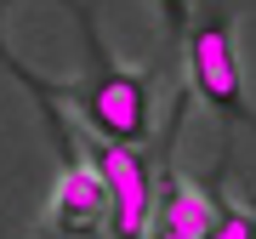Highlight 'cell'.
<instances>
[{
	"label": "cell",
	"instance_id": "6da1fadb",
	"mask_svg": "<svg viewBox=\"0 0 256 239\" xmlns=\"http://www.w3.org/2000/svg\"><path fill=\"white\" fill-rule=\"evenodd\" d=\"M80 23H86V46H92V68H86V80L63 86L57 97H68L97 137L137 148L148 131H154V97L148 92H154L160 63H148V68H114L108 57H102V40H97V28H92L86 12H80Z\"/></svg>",
	"mask_w": 256,
	"mask_h": 239
},
{
	"label": "cell",
	"instance_id": "7a4b0ae2",
	"mask_svg": "<svg viewBox=\"0 0 256 239\" xmlns=\"http://www.w3.org/2000/svg\"><path fill=\"white\" fill-rule=\"evenodd\" d=\"M182 63H188V92L216 108L228 126H250L256 131V108L245 92V68H239V46H234V23L216 0H205L194 12L188 34H182Z\"/></svg>",
	"mask_w": 256,
	"mask_h": 239
},
{
	"label": "cell",
	"instance_id": "3957f363",
	"mask_svg": "<svg viewBox=\"0 0 256 239\" xmlns=\"http://www.w3.org/2000/svg\"><path fill=\"white\" fill-rule=\"evenodd\" d=\"M92 166L102 171V182H108L114 239H142V234H148V216H154V176H148L142 154H137L131 142L97 137V142H92Z\"/></svg>",
	"mask_w": 256,
	"mask_h": 239
},
{
	"label": "cell",
	"instance_id": "277c9868",
	"mask_svg": "<svg viewBox=\"0 0 256 239\" xmlns=\"http://www.w3.org/2000/svg\"><path fill=\"white\" fill-rule=\"evenodd\" d=\"M108 216V182L92 160H68L63 176H57V194H52V228L63 239H86L97 222Z\"/></svg>",
	"mask_w": 256,
	"mask_h": 239
},
{
	"label": "cell",
	"instance_id": "5b68a950",
	"mask_svg": "<svg viewBox=\"0 0 256 239\" xmlns=\"http://www.w3.org/2000/svg\"><path fill=\"white\" fill-rule=\"evenodd\" d=\"M210 216H216V200L205 188L182 182L176 171L160 176V211H154V228L176 234V239H205L210 234Z\"/></svg>",
	"mask_w": 256,
	"mask_h": 239
},
{
	"label": "cell",
	"instance_id": "8992f818",
	"mask_svg": "<svg viewBox=\"0 0 256 239\" xmlns=\"http://www.w3.org/2000/svg\"><path fill=\"white\" fill-rule=\"evenodd\" d=\"M210 200H216V194H210ZM205 239H256V211L216 200V216H210V234Z\"/></svg>",
	"mask_w": 256,
	"mask_h": 239
},
{
	"label": "cell",
	"instance_id": "52a82bcc",
	"mask_svg": "<svg viewBox=\"0 0 256 239\" xmlns=\"http://www.w3.org/2000/svg\"><path fill=\"white\" fill-rule=\"evenodd\" d=\"M154 6H160V18H165V34L182 40L188 23H194V6H188V0H154Z\"/></svg>",
	"mask_w": 256,
	"mask_h": 239
},
{
	"label": "cell",
	"instance_id": "ba28073f",
	"mask_svg": "<svg viewBox=\"0 0 256 239\" xmlns=\"http://www.w3.org/2000/svg\"><path fill=\"white\" fill-rule=\"evenodd\" d=\"M148 239H176V234H165V228H154V234H148Z\"/></svg>",
	"mask_w": 256,
	"mask_h": 239
},
{
	"label": "cell",
	"instance_id": "9c48e42d",
	"mask_svg": "<svg viewBox=\"0 0 256 239\" xmlns=\"http://www.w3.org/2000/svg\"><path fill=\"white\" fill-rule=\"evenodd\" d=\"M52 239H63V234H57V228H52Z\"/></svg>",
	"mask_w": 256,
	"mask_h": 239
},
{
	"label": "cell",
	"instance_id": "30bf717a",
	"mask_svg": "<svg viewBox=\"0 0 256 239\" xmlns=\"http://www.w3.org/2000/svg\"><path fill=\"white\" fill-rule=\"evenodd\" d=\"M86 239H102V234H86Z\"/></svg>",
	"mask_w": 256,
	"mask_h": 239
}]
</instances>
